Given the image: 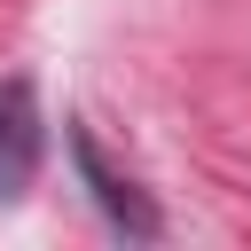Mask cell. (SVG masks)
Segmentation results:
<instances>
[{
    "label": "cell",
    "mask_w": 251,
    "mask_h": 251,
    "mask_svg": "<svg viewBox=\"0 0 251 251\" xmlns=\"http://www.w3.org/2000/svg\"><path fill=\"white\" fill-rule=\"evenodd\" d=\"M31 157H39V118H31V94H24V86H0V204L31 180Z\"/></svg>",
    "instance_id": "obj_1"
}]
</instances>
